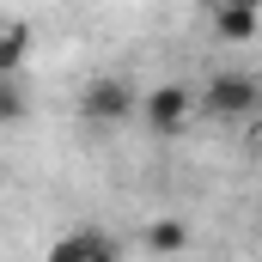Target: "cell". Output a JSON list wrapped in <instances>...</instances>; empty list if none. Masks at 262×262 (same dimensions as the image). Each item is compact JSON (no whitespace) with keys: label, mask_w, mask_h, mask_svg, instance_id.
Instances as JSON below:
<instances>
[{"label":"cell","mask_w":262,"mask_h":262,"mask_svg":"<svg viewBox=\"0 0 262 262\" xmlns=\"http://www.w3.org/2000/svg\"><path fill=\"white\" fill-rule=\"evenodd\" d=\"M79 110L92 116V122H128L134 110H140V98H134L128 79H116V73H104V79H92L85 85V98H79Z\"/></svg>","instance_id":"3"},{"label":"cell","mask_w":262,"mask_h":262,"mask_svg":"<svg viewBox=\"0 0 262 262\" xmlns=\"http://www.w3.org/2000/svg\"><path fill=\"white\" fill-rule=\"evenodd\" d=\"M183 244H189V226H183V220H152V226H146V250H159V256H177Z\"/></svg>","instance_id":"7"},{"label":"cell","mask_w":262,"mask_h":262,"mask_svg":"<svg viewBox=\"0 0 262 262\" xmlns=\"http://www.w3.org/2000/svg\"><path fill=\"white\" fill-rule=\"evenodd\" d=\"M49 262H116V238L98 226H73L49 244Z\"/></svg>","instance_id":"4"},{"label":"cell","mask_w":262,"mask_h":262,"mask_svg":"<svg viewBox=\"0 0 262 262\" xmlns=\"http://www.w3.org/2000/svg\"><path fill=\"white\" fill-rule=\"evenodd\" d=\"M31 55V25H0V79H18Z\"/></svg>","instance_id":"6"},{"label":"cell","mask_w":262,"mask_h":262,"mask_svg":"<svg viewBox=\"0 0 262 262\" xmlns=\"http://www.w3.org/2000/svg\"><path fill=\"white\" fill-rule=\"evenodd\" d=\"M256 31H262V6H244V0L238 6H213V37L220 43H250Z\"/></svg>","instance_id":"5"},{"label":"cell","mask_w":262,"mask_h":262,"mask_svg":"<svg viewBox=\"0 0 262 262\" xmlns=\"http://www.w3.org/2000/svg\"><path fill=\"white\" fill-rule=\"evenodd\" d=\"M189 110H195V98H189V85H177V79H165V85H152V92L140 98V116H146L152 134H177L189 122Z\"/></svg>","instance_id":"2"},{"label":"cell","mask_w":262,"mask_h":262,"mask_svg":"<svg viewBox=\"0 0 262 262\" xmlns=\"http://www.w3.org/2000/svg\"><path fill=\"white\" fill-rule=\"evenodd\" d=\"M201 110L220 116V122L250 116V110H262V79H256V73H244V67H220V73L201 85Z\"/></svg>","instance_id":"1"},{"label":"cell","mask_w":262,"mask_h":262,"mask_svg":"<svg viewBox=\"0 0 262 262\" xmlns=\"http://www.w3.org/2000/svg\"><path fill=\"white\" fill-rule=\"evenodd\" d=\"M25 110H31L25 104V85L18 79H0V122H25Z\"/></svg>","instance_id":"8"}]
</instances>
